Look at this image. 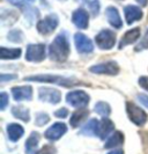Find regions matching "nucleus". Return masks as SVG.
<instances>
[{"mask_svg":"<svg viewBox=\"0 0 148 154\" xmlns=\"http://www.w3.org/2000/svg\"><path fill=\"white\" fill-rule=\"evenodd\" d=\"M21 56V49H0V58L1 59H16Z\"/></svg>","mask_w":148,"mask_h":154,"instance_id":"nucleus-22","label":"nucleus"},{"mask_svg":"<svg viewBox=\"0 0 148 154\" xmlns=\"http://www.w3.org/2000/svg\"><path fill=\"white\" fill-rule=\"evenodd\" d=\"M26 58L28 62H42L45 58V45L44 44H30V45H28Z\"/></svg>","mask_w":148,"mask_h":154,"instance_id":"nucleus-6","label":"nucleus"},{"mask_svg":"<svg viewBox=\"0 0 148 154\" xmlns=\"http://www.w3.org/2000/svg\"><path fill=\"white\" fill-rule=\"evenodd\" d=\"M109 154H124V152H123V151H119V149H118V151H113V152H110Z\"/></svg>","mask_w":148,"mask_h":154,"instance_id":"nucleus-38","label":"nucleus"},{"mask_svg":"<svg viewBox=\"0 0 148 154\" xmlns=\"http://www.w3.org/2000/svg\"><path fill=\"white\" fill-rule=\"evenodd\" d=\"M88 116V110L87 109H80L75 111L72 117H71V126L72 128H78L80 124L82 123Z\"/></svg>","mask_w":148,"mask_h":154,"instance_id":"nucleus-20","label":"nucleus"},{"mask_svg":"<svg viewBox=\"0 0 148 154\" xmlns=\"http://www.w3.org/2000/svg\"><path fill=\"white\" fill-rule=\"evenodd\" d=\"M72 20H73V23H74L78 28H80V29H86L87 27H88L89 16H88V13H87L85 9L79 8V9H77V11L73 13Z\"/></svg>","mask_w":148,"mask_h":154,"instance_id":"nucleus-12","label":"nucleus"},{"mask_svg":"<svg viewBox=\"0 0 148 154\" xmlns=\"http://www.w3.org/2000/svg\"><path fill=\"white\" fill-rule=\"evenodd\" d=\"M126 110H127V114H128V118L135 125H143L147 122V114L141 108L137 107L132 102L126 103Z\"/></svg>","mask_w":148,"mask_h":154,"instance_id":"nucleus-3","label":"nucleus"},{"mask_svg":"<svg viewBox=\"0 0 148 154\" xmlns=\"http://www.w3.org/2000/svg\"><path fill=\"white\" fill-rule=\"evenodd\" d=\"M90 72L96 74H109V75H116L119 72V66L116 62H107L103 64H98L90 67Z\"/></svg>","mask_w":148,"mask_h":154,"instance_id":"nucleus-8","label":"nucleus"},{"mask_svg":"<svg viewBox=\"0 0 148 154\" xmlns=\"http://www.w3.org/2000/svg\"><path fill=\"white\" fill-rule=\"evenodd\" d=\"M86 4L94 15L98 14V12H100V2H98V0H87Z\"/></svg>","mask_w":148,"mask_h":154,"instance_id":"nucleus-27","label":"nucleus"},{"mask_svg":"<svg viewBox=\"0 0 148 154\" xmlns=\"http://www.w3.org/2000/svg\"><path fill=\"white\" fill-rule=\"evenodd\" d=\"M8 39L14 42V43H19V42H22L23 39V34L20 30H12L9 31L8 34Z\"/></svg>","mask_w":148,"mask_h":154,"instance_id":"nucleus-26","label":"nucleus"},{"mask_svg":"<svg viewBox=\"0 0 148 154\" xmlns=\"http://www.w3.org/2000/svg\"><path fill=\"white\" fill-rule=\"evenodd\" d=\"M38 95L42 101L52 103V104H57L62 100L60 92L53 88H41L38 91Z\"/></svg>","mask_w":148,"mask_h":154,"instance_id":"nucleus-10","label":"nucleus"},{"mask_svg":"<svg viewBox=\"0 0 148 154\" xmlns=\"http://www.w3.org/2000/svg\"><path fill=\"white\" fill-rule=\"evenodd\" d=\"M26 81H38V82H50L56 85L65 86V87H72V86L80 85V81L75 79L70 78H62L59 75H51V74H41V75H34V77L24 78Z\"/></svg>","mask_w":148,"mask_h":154,"instance_id":"nucleus-2","label":"nucleus"},{"mask_svg":"<svg viewBox=\"0 0 148 154\" xmlns=\"http://www.w3.org/2000/svg\"><path fill=\"white\" fill-rule=\"evenodd\" d=\"M50 121V117L47 114H38L36 116V124L39 126H43L44 124H47Z\"/></svg>","mask_w":148,"mask_h":154,"instance_id":"nucleus-29","label":"nucleus"},{"mask_svg":"<svg viewBox=\"0 0 148 154\" xmlns=\"http://www.w3.org/2000/svg\"><path fill=\"white\" fill-rule=\"evenodd\" d=\"M95 111L98 114V115L103 116V117H108L111 112V109H110L109 104L105 103V102H98L95 107Z\"/></svg>","mask_w":148,"mask_h":154,"instance_id":"nucleus-25","label":"nucleus"},{"mask_svg":"<svg viewBox=\"0 0 148 154\" xmlns=\"http://www.w3.org/2000/svg\"><path fill=\"white\" fill-rule=\"evenodd\" d=\"M139 4H140L141 6H146L147 5V0H137Z\"/></svg>","mask_w":148,"mask_h":154,"instance_id":"nucleus-37","label":"nucleus"},{"mask_svg":"<svg viewBox=\"0 0 148 154\" xmlns=\"http://www.w3.org/2000/svg\"><path fill=\"white\" fill-rule=\"evenodd\" d=\"M113 129H115L113 123H112L111 121H109V119L104 118V119H102L101 122L98 123V126H97V133H96V134H97L101 139H105L111 132L113 131Z\"/></svg>","mask_w":148,"mask_h":154,"instance_id":"nucleus-14","label":"nucleus"},{"mask_svg":"<svg viewBox=\"0 0 148 154\" xmlns=\"http://www.w3.org/2000/svg\"><path fill=\"white\" fill-rule=\"evenodd\" d=\"M12 114L14 115L15 118H19L23 122H28L30 119V116H29V110L27 108H24L22 106H15L12 108Z\"/></svg>","mask_w":148,"mask_h":154,"instance_id":"nucleus-21","label":"nucleus"},{"mask_svg":"<svg viewBox=\"0 0 148 154\" xmlns=\"http://www.w3.org/2000/svg\"><path fill=\"white\" fill-rule=\"evenodd\" d=\"M145 49H148V30L146 31L142 39L139 42V44L135 46V51H141V50H145Z\"/></svg>","mask_w":148,"mask_h":154,"instance_id":"nucleus-28","label":"nucleus"},{"mask_svg":"<svg viewBox=\"0 0 148 154\" xmlns=\"http://www.w3.org/2000/svg\"><path fill=\"white\" fill-rule=\"evenodd\" d=\"M12 94L15 101L31 100L32 96V89L31 87H15L12 89Z\"/></svg>","mask_w":148,"mask_h":154,"instance_id":"nucleus-15","label":"nucleus"},{"mask_svg":"<svg viewBox=\"0 0 148 154\" xmlns=\"http://www.w3.org/2000/svg\"><path fill=\"white\" fill-rule=\"evenodd\" d=\"M124 141V136L122 132H115L109 139L108 141L105 143V148H112V147H116L122 145Z\"/></svg>","mask_w":148,"mask_h":154,"instance_id":"nucleus-24","label":"nucleus"},{"mask_svg":"<svg viewBox=\"0 0 148 154\" xmlns=\"http://www.w3.org/2000/svg\"><path fill=\"white\" fill-rule=\"evenodd\" d=\"M55 115L57 116V117H59V118H65L66 116L68 115V110L65 108H62V109H59V110H57Z\"/></svg>","mask_w":148,"mask_h":154,"instance_id":"nucleus-32","label":"nucleus"},{"mask_svg":"<svg viewBox=\"0 0 148 154\" xmlns=\"http://www.w3.org/2000/svg\"><path fill=\"white\" fill-rule=\"evenodd\" d=\"M58 22H59V20H58V16L57 15H55V14L47 15L45 19L41 20L37 23V30L42 35H49V34H51L57 28Z\"/></svg>","mask_w":148,"mask_h":154,"instance_id":"nucleus-7","label":"nucleus"},{"mask_svg":"<svg viewBox=\"0 0 148 154\" xmlns=\"http://www.w3.org/2000/svg\"><path fill=\"white\" fill-rule=\"evenodd\" d=\"M11 4L15 5V6H22L23 5V1L22 0H8Z\"/></svg>","mask_w":148,"mask_h":154,"instance_id":"nucleus-36","label":"nucleus"},{"mask_svg":"<svg viewBox=\"0 0 148 154\" xmlns=\"http://www.w3.org/2000/svg\"><path fill=\"white\" fill-rule=\"evenodd\" d=\"M139 85L148 92V77H141L139 79Z\"/></svg>","mask_w":148,"mask_h":154,"instance_id":"nucleus-33","label":"nucleus"},{"mask_svg":"<svg viewBox=\"0 0 148 154\" xmlns=\"http://www.w3.org/2000/svg\"><path fill=\"white\" fill-rule=\"evenodd\" d=\"M39 143V136L37 132H31L29 138L26 141V152L27 154H32L35 152V149L37 148Z\"/></svg>","mask_w":148,"mask_h":154,"instance_id":"nucleus-19","label":"nucleus"},{"mask_svg":"<svg viewBox=\"0 0 148 154\" xmlns=\"http://www.w3.org/2000/svg\"><path fill=\"white\" fill-rule=\"evenodd\" d=\"M66 101L71 106H73L75 108H80V107H86L87 104H88L89 96L83 91H73V92L67 94Z\"/></svg>","mask_w":148,"mask_h":154,"instance_id":"nucleus-5","label":"nucleus"},{"mask_svg":"<svg viewBox=\"0 0 148 154\" xmlns=\"http://www.w3.org/2000/svg\"><path fill=\"white\" fill-rule=\"evenodd\" d=\"M95 41L100 49L109 50L111 48H113L115 43H116V35L111 30L105 29V30L101 31L100 34H97V36L95 37Z\"/></svg>","mask_w":148,"mask_h":154,"instance_id":"nucleus-4","label":"nucleus"},{"mask_svg":"<svg viewBox=\"0 0 148 154\" xmlns=\"http://www.w3.org/2000/svg\"><path fill=\"white\" fill-rule=\"evenodd\" d=\"M16 78L15 74H2L1 78H0V81L1 82H5V81H8V80H14Z\"/></svg>","mask_w":148,"mask_h":154,"instance_id":"nucleus-35","label":"nucleus"},{"mask_svg":"<svg viewBox=\"0 0 148 154\" xmlns=\"http://www.w3.org/2000/svg\"><path fill=\"white\" fill-rule=\"evenodd\" d=\"M107 17H108V21H109V23L112 27H115L116 29L122 28L123 23H122V19H120V16H119V13H118L117 8H115V7L107 8Z\"/></svg>","mask_w":148,"mask_h":154,"instance_id":"nucleus-17","label":"nucleus"},{"mask_svg":"<svg viewBox=\"0 0 148 154\" xmlns=\"http://www.w3.org/2000/svg\"><path fill=\"white\" fill-rule=\"evenodd\" d=\"M66 131H67V126L64 123H55L45 131L44 136L47 140L53 141V140H58L60 137H62L66 133Z\"/></svg>","mask_w":148,"mask_h":154,"instance_id":"nucleus-11","label":"nucleus"},{"mask_svg":"<svg viewBox=\"0 0 148 154\" xmlns=\"http://www.w3.org/2000/svg\"><path fill=\"white\" fill-rule=\"evenodd\" d=\"M0 109L1 110H4V109L6 108V106H7V103H8V96H7V94L6 93H1L0 94Z\"/></svg>","mask_w":148,"mask_h":154,"instance_id":"nucleus-31","label":"nucleus"},{"mask_svg":"<svg viewBox=\"0 0 148 154\" xmlns=\"http://www.w3.org/2000/svg\"><path fill=\"white\" fill-rule=\"evenodd\" d=\"M7 133H8V138L11 139L12 141H17L19 139L23 136L24 130L21 125L12 123L7 125Z\"/></svg>","mask_w":148,"mask_h":154,"instance_id":"nucleus-18","label":"nucleus"},{"mask_svg":"<svg viewBox=\"0 0 148 154\" xmlns=\"http://www.w3.org/2000/svg\"><path fill=\"white\" fill-rule=\"evenodd\" d=\"M74 41H75V46L80 54H90L94 50V44L90 39L87 37L86 35L78 32L74 36Z\"/></svg>","mask_w":148,"mask_h":154,"instance_id":"nucleus-9","label":"nucleus"},{"mask_svg":"<svg viewBox=\"0 0 148 154\" xmlns=\"http://www.w3.org/2000/svg\"><path fill=\"white\" fill-rule=\"evenodd\" d=\"M49 54L52 60L58 63H62L67 59L70 54V44H68L67 36L64 32L59 34L55 38V41L51 43V45L49 48Z\"/></svg>","mask_w":148,"mask_h":154,"instance_id":"nucleus-1","label":"nucleus"},{"mask_svg":"<svg viewBox=\"0 0 148 154\" xmlns=\"http://www.w3.org/2000/svg\"><path fill=\"white\" fill-rule=\"evenodd\" d=\"M124 13H125V17H126V22L128 24L133 23L134 21H138L142 17V12L139 7L137 6H133V5H130V6H126L124 8Z\"/></svg>","mask_w":148,"mask_h":154,"instance_id":"nucleus-13","label":"nucleus"},{"mask_svg":"<svg viewBox=\"0 0 148 154\" xmlns=\"http://www.w3.org/2000/svg\"><path fill=\"white\" fill-rule=\"evenodd\" d=\"M138 100L140 101L142 106H145L146 108H148V96L143 95V94H139L138 95Z\"/></svg>","mask_w":148,"mask_h":154,"instance_id":"nucleus-34","label":"nucleus"},{"mask_svg":"<svg viewBox=\"0 0 148 154\" xmlns=\"http://www.w3.org/2000/svg\"><path fill=\"white\" fill-rule=\"evenodd\" d=\"M139 36H140V28H134L132 30L127 31L123 36V38L120 39L118 48L123 49L124 46L128 45V44H132V43H134L137 39L139 38Z\"/></svg>","mask_w":148,"mask_h":154,"instance_id":"nucleus-16","label":"nucleus"},{"mask_svg":"<svg viewBox=\"0 0 148 154\" xmlns=\"http://www.w3.org/2000/svg\"><path fill=\"white\" fill-rule=\"evenodd\" d=\"M36 154H56V148L51 145H45L43 146Z\"/></svg>","mask_w":148,"mask_h":154,"instance_id":"nucleus-30","label":"nucleus"},{"mask_svg":"<svg viewBox=\"0 0 148 154\" xmlns=\"http://www.w3.org/2000/svg\"><path fill=\"white\" fill-rule=\"evenodd\" d=\"M98 121L97 119H90L87 124H85V126L82 128L81 130V133L85 134V136H94L97 133V126H98Z\"/></svg>","mask_w":148,"mask_h":154,"instance_id":"nucleus-23","label":"nucleus"}]
</instances>
